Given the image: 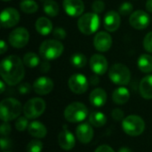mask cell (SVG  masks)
<instances>
[{
  "label": "cell",
  "instance_id": "obj_1",
  "mask_svg": "<svg viewBox=\"0 0 152 152\" xmlns=\"http://www.w3.org/2000/svg\"><path fill=\"white\" fill-rule=\"evenodd\" d=\"M0 74L7 85L19 84L25 74L23 61L17 55H10L4 58L0 64Z\"/></svg>",
  "mask_w": 152,
  "mask_h": 152
},
{
  "label": "cell",
  "instance_id": "obj_2",
  "mask_svg": "<svg viewBox=\"0 0 152 152\" xmlns=\"http://www.w3.org/2000/svg\"><path fill=\"white\" fill-rule=\"evenodd\" d=\"M22 110L20 102L14 98H6L0 104V117L4 122H9L20 117Z\"/></svg>",
  "mask_w": 152,
  "mask_h": 152
},
{
  "label": "cell",
  "instance_id": "obj_3",
  "mask_svg": "<svg viewBox=\"0 0 152 152\" xmlns=\"http://www.w3.org/2000/svg\"><path fill=\"white\" fill-rule=\"evenodd\" d=\"M64 50L63 45L57 39H48L44 41L39 47L40 56L46 60L52 61L59 58Z\"/></svg>",
  "mask_w": 152,
  "mask_h": 152
},
{
  "label": "cell",
  "instance_id": "obj_4",
  "mask_svg": "<svg viewBox=\"0 0 152 152\" xmlns=\"http://www.w3.org/2000/svg\"><path fill=\"white\" fill-rule=\"evenodd\" d=\"M79 30L85 35L95 33L100 27V18L95 12H87L80 16L77 21Z\"/></svg>",
  "mask_w": 152,
  "mask_h": 152
},
{
  "label": "cell",
  "instance_id": "obj_5",
  "mask_svg": "<svg viewBox=\"0 0 152 152\" xmlns=\"http://www.w3.org/2000/svg\"><path fill=\"white\" fill-rule=\"evenodd\" d=\"M122 128L126 134L130 136H138L143 133L145 123L141 117L131 115L124 118L122 121Z\"/></svg>",
  "mask_w": 152,
  "mask_h": 152
},
{
  "label": "cell",
  "instance_id": "obj_6",
  "mask_svg": "<svg viewBox=\"0 0 152 152\" xmlns=\"http://www.w3.org/2000/svg\"><path fill=\"white\" fill-rule=\"evenodd\" d=\"M88 110L82 102H73L69 104L64 110V118L67 121L71 123L81 122L87 117Z\"/></svg>",
  "mask_w": 152,
  "mask_h": 152
},
{
  "label": "cell",
  "instance_id": "obj_7",
  "mask_svg": "<svg viewBox=\"0 0 152 152\" xmlns=\"http://www.w3.org/2000/svg\"><path fill=\"white\" fill-rule=\"evenodd\" d=\"M109 77L114 84L126 86L130 82L131 72L126 65L122 63H116L110 68L109 71Z\"/></svg>",
  "mask_w": 152,
  "mask_h": 152
},
{
  "label": "cell",
  "instance_id": "obj_8",
  "mask_svg": "<svg viewBox=\"0 0 152 152\" xmlns=\"http://www.w3.org/2000/svg\"><path fill=\"white\" fill-rule=\"evenodd\" d=\"M45 110V102L41 98H33L28 101L23 107V113L28 119L40 117Z\"/></svg>",
  "mask_w": 152,
  "mask_h": 152
},
{
  "label": "cell",
  "instance_id": "obj_9",
  "mask_svg": "<svg viewBox=\"0 0 152 152\" xmlns=\"http://www.w3.org/2000/svg\"><path fill=\"white\" fill-rule=\"evenodd\" d=\"M28 40L29 33L23 27H20L13 29L9 35V43L12 46L15 48L24 47L28 43Z\"/></svg>",
  "mask_w": 152,
  "mask_h": 152
},
{
  "label": "cell",
  "instance_id": "obj_10",
  "mask_svg": "<svg viewBox=\"0 0 152 152\" xmlns=\"http://www.w3.org/2000/svg\"><path fill=\"white\" fill-rule=\"evenodd\" d=\"M69 89L77 94H82L88 89L87 78L83 74H74L69 79Z\"/></svg>",
  "mask_w": 152,
  "mask_h": 152
},
{
  "label": "cell",
  "instance_id": "obj_11",
  "mask_svg": "<svg viewBox=\"0 0 152 152\" xmlns=\"http://www.w3.org/2000/svg\"><path fill=\"white\" fill-rule=\"evenodd\" d=\"M151 18L149 14L142 11V10H138L134 12L129 18V22L131 26L135 28V29H145L149 25H150Z\"/></svg>",
  "mask_w": 152,
  "mask_h": 152
},
{
  "label": "cell",
  "instance_id": "obj_12",
  "mask_svg": "<svg viewBox=\"0 0 152 152\" xmlns=\"http://www.w3.org/2000/svg\"><path fill=\"white\" fill-rule=\"evenodd\" d=\"M20 20V13L19 12L12 7L5 8L2 11L0 15V22L2 27L4 28H12L18 24Z\"/></svg>",
  "mask_w": 152,
  "mask_h": 152
},
{
  "label": "cell",
  "instance_id": "obj_13",
  "mask_svg": "<svg viewBox=\"0 0 152 152\" xmlns=\"http://www.w3.org/2000/svg\"><path fill=\"white\" fill-rule=\"evenodd\" d=\"M94 45L99 52H107L112 45V38L109 33L101 31L95 35L94 39Z\"/></svg>",
  "mask_w": 152,
  "mask_h": 152
},
{
  "label": "cell",
  "instance_id": "obj_14",
  "mask_svg": "<svg viewBox=\"0 0 152 152\" xmlns=\"http://www.w3.org/2000/svg\"><path fill=\"white\" fill-rule=\"evenodd\" d=\"M62 4L66 13L71 17L81 16L85 9L82 0H64Z\"/></svg>",
  "mask_w": 152,
  "mask_h": 152
},
{
  "label": "cell",
  "instance_id": "obj_15",
  "mask_svg": "<svg viewBox=\"0 0 152 152\" xmlns=\"http://www.w3.org/2000/svg\"><path fill=\"white\" fill-rule=\"evenodd\" d=\"M90 68L96 75H103L108 69V61L102 54H94L90 59Z\"/></svg>",
  "mask_w": 152,
  "mask_h": 152
},
{
  "label": "cell",
  "instance_id": "obj_16",
  "mask_svg": "<svg viewBox=\"0 0 152 152\" xmlns=\"http://www.w3.org/2000/svg\"><path fill=\"white\" fill-rule=\"evenodd\" d=\"M33 89L39 95L48 94L53 89V82L49 77H40L35 80L33 84Z\"/></svg>",
  "mask_w": 152,
  "mask_h": 152
},
{
  "label": "cell",
  "instance_id": "obj_17",
  "mask_svg": "<svg viewBox=\"0 0 152 152\" xmlns=\"http://www.w3.org/2000/svg\"><path fill=\"white\" fill-rule=\"evenodd\" d=\"M120 14L115 11H110L104 16V28L110 32L118 30L120 26Z\"/></svg>",
  "mask_w": 152,
  "mask_h": 152
},
{
  "label": "cell",
  "instance_id": "obj_18",
  "mask_svg": "<svg viewBox=\"0 0 152 152\" xmlns=\"http://www.w3.org/2000/svg\"><path fill=\"white\" fill-rule=\"evenodd\" d=\"M77 137L82 143H88L92 141L94 137L93 127L87 123H82L76 128Z\"/></svg>",
  "mask_w": 152,
  "mask_h": 152
},
{
  "label": "cell",
  "instance_id": "obj_19",
  "mask_svg": "<svg viewBox=\"0 0 152 152\" xmlns=\"http://www.w3.org/2000/svg\"><path fill=\"white\" fill-rule=\"evenodd\" d=\"M58 142L61 149L65 151H69L74 148L76 144V140L74 135L69 130L64 129L59 134Z\"/></svg>",
  "mask_w": 152,
  "mask_h": 152
},
{
  "label": "cell",
  "instance_id": "obj_20",
  "mask_svg": "<svg viewBox=\"0 0 152 152\" xmlns=\"http://www.w3.org/2000/svg\"><path fill=\"white\" fill-rule=\"evenodd\" d=\"M107 102V94L102 88H96L90 94V102L95 107H102Z\"/></svg>",
  "mask_w": 152,
  "mask_h": 152
},
{
  "label": "cell",
  "instance_id": "obj_21",
  "mask_svg": "<svg viewBox=\"0 0 152 152\" xmlns=\"http://www.w3.org/2000/svg\"><path fill=\"white\" fill-rule=\"evenodd\" d=\"M139 90L144 99H152V75H149L142 79Z\"/></svg>",
  "mask_w": 152,
  "mask_h": 152
},
{
  "label": "cell",
  "instance_id": "obj_22",
  "mask_svg": "<svg viewBox=\"0 0 152 152\" xmlns=\"http://www.w3.org/2000/svg\"><path fill=\"white\" fill-rule=\"evenodd\" d=\"M37 31L42 36H47L53 29V24L51 20L45 17H40L37 20L35 24Z\"/></svg>",
  "mask_w": 152,
  "mask_h": 152
},
{
  "label": "cell",
  "instance_id": "obj_23",
  "mask_svg": "<svg viewBox=\"0 0 152 152\" xmlns=\"http://www.w3.org/2000/svg\"><path fill=\"white\" fill-rule=\"evenodd\" d=\"M28 134L30 135H32L35 138H44L46 134H47V130L46 127L38 121H34L31 122L28 126Z\"/></svg>",
  "mask_w": 152,
  "mask_h": 152
},
{
  "label": "cell",
  "instance_id": "obj_24",
  "mask_svg": "<svg viewBox=\"0 0 152 152\" xmlns=\"http://www.w3.org/2000/svg\"><path fill=\"white\" fill-rule=\"evenodd\" d=\"M130 98V93L126 87H118L112 94V100L117 104H125Z\"/></svg>",
  "mask_w": 152,
  "mask_h": 152
},
{
  "label": "cell",
  "instance_id": "obj_25",
  "mask_svg": "<svg viewBox=\"0 0 152 152\" xmlns=\"http://www.w3.org/2000/svg\"><path fill=\"white\" fill-rule=\"evenodd\" d=\"M138 67L143 73L152 71V56L150 54H142L138 59Z\"/></svg>",
  "mask_w": 152,
  "mask_h": 152
},
{
  "label": "cell",
  "instance_id": "obj_26",
  "mask_svg": "<svg viewBox=\"0 0 152 152\" xmlns=\"http://www.w3.org/2000/svg\"><path fill=\"white\" fill-rule=\"evenodd\" d=\"M45 12L51 17H55L59 14V5L53 0H44L43 3Z\"/></svg>",
  "mask_w": 152,
  "mask_h": 152
},
{
  "label": "cell",
  "instance_id": "obj_27",
  "mask_svg": "<svg viewBox=\"0 0 152 152\" xmlns=\"http://www.w3.org/2000/svg\"><path fill=\"white\" fill-rule=\"evenodd\" d=\"M89 121H90L91 125H93L94 126L100 127V126H103L106 124L107 118H106V116L102 112L95 111V112H93L90 115Z\"/></svg>",
  "mask_w": 152,
  "mask_h": 152
},
{
  "label": "cell",
  "instance_id": "obj_28",
  "mask_svg": "<svg viewBox=\"0 0 152 152\" xmlns=\"http://www.w3.org/2000/svg\"><path fill=\"white\" fill-rule=\"evenodd\" d=\"M20 8L25 13H34L38 10V5L34 0H22L20 4Z\"/></svg>",
  "mask_w": 152,
  "mask_h": 152
},
{
  "label": "cell",
  "instance_id": "obj_29",
  "mask_svg": "<svg viewBox=\"0 0 152 152\" xmlns=\"http://www.w3.org/2000/svg\"><path fill=\"white\" fill-rule=\"evenodd\" d=\"M23 63L28 68H35L40 63L39 57L34 53H27L23 56Z\"/></svg>",
  "mask_w": 152,
  "mask_h": 152
},
{
  "label": "cell",
  "instance_id": "obj_30",
  "mask_svg": "<svg viewBox=\"0 0 152 152\" xmlns=\"http://www.w3.org/2000/svg\"><path fill=\"white\" fill-rule=\"evenodd\" d=\"M70 61L72 63V65L76 68H83L86 65L87 60L86 57L82 54V53H75L71 56L70 58Z\"/></svg>",
  "mask_w": 152,
  "mask_h": 152
},
{
  "label": "cell",
  "instance_id": "obj_31",
  "mask_svg": "<svg viewBox=\"0 0 152 152\" xmlns=\"http://www.w3.org/2000/svg\"><path fill=\"white\" fill-rule=\"evenodd\" d=\"M43 150V143L39 140H32L27 146V152H41Z\"/></svg>",
  "mask_w": 152,
  "mask_h": 152
},
{
  "label": "cell",
  "instance_id": "obj_32",
  "mask_svg": "<svg viewBox=\"0 0 152 152\" xmlns=\"http://www.w3.org/2000/svg\"><path fill=\"white\" fill-rule=\"evenodd\" d=\"M133 4L129 2H125L123 3L120 6H119V14L123 15V16H126L128 14H131V12H133Z\"/></svg>",
  "mask_w": 152,
  "mask_h": 152
},
{
  "label": "cell",
  "instance_id": "obj_33",
  "mask_svg": "<svg viewBox=\"0 0 152 152\" xmlns=\"http://www.w3.org/2000/svg\"><path fill=\"white\" fill-rule=\"evenodd\" d=\"M28 118H26L25 116H24V117H20V118L17 119L16 123H15V127H16V129H17L18 131H20V132L24 131V130L28 127Z\"/></svg>",
  "mask_w": 152,
  "mask_h": 152
},
{
  "label": "cell",
  "instance_id": "obj_34",
  "mask_svg": "<svg viewBox=\"0 0 152 152\" xmlns=\"http://www.w3.org/2000/svg\"><path fill=\"white\" fill-rule=\"evenodd\" d=\"M104 8H105V4L102 0H95L92 4V9L94 11V12H95L97 14L102 12Z\"/></svg>",
  "mask_w": 152,
  "mask_h": 152
},
{
  "label": "cell",
  "instance_id": "obj_35",
  "mask_svg": "<svg viewBox=\"0 0 152 152\" xmlns=\"http://www.w3.org/2000/svg\"><path fill=\"white\" fill-rule=\"evenodd\" d=\"M143 46L147 52L152 53V31L149 32L145 36L144 40H143Z\"/></svg>",
  "mask_w": 152,
  "mask_h": 152
},
{
  "label": "cell",
  "instance_id": "obj_36",
  "mask_svg": "<svg viewBox=\"0 0 152 152\" xmlns=\"http://www.w3.org/2000/svg\"><path fill=\"white\" fill-rule=\"evenodd\" d=\"M53 37L56 38V39H64L66 37V31L62 28H55L53 31Z\"/></svg>",
  "mask_w": 152,
  "mask_h": 152
},
{
  "label": "cell",
  "instance_id": "obj_37",
  "mask_svg": "<svg viewBox=\"0 0 152 152\" xmlns=\"http://www.w3.org/2000/svg\"><path fill=\"white\" fill-rule=\"evenodd\" d=\"M18 90H19V93L20 94H28L31 91V86L28 83H22L21 85L19 86Z\"/></svg>",
  "mask_w": 152,
  "mask_h": 152
},
{
  "label": "cell",
  "instance_id": "obj_38",
  "mask_svg": "<svg viewBox=\"0 0 152 152\" xmlns=\"http://www.w3.org/2000/svg\"><path fill=\"white\" fill-rule=\"evenodd\" d=\"M112 118L117 120V121H120V120H124L125 118V114L124 112L119 110V109H116L112 111Z\"/></svg>",
  "mask_w": 152,
  "mask_h": 152
},
{
  "label": "cell",
  "instance_id": "obj_39",
  "mask_svg": "<svg viewBox=\"0 0 152 152\" xmlns=\"http://www.w3.org/2000/svg\"><path fill=\"white\" fill-rule=\"evenodd\" d=\"M11 126L8 124V122H4L2 125H1V128H0V131H1V134L3 136H5V135H8L10 133H11Z\"/></svg>",
  "mask_w": 152,
  "mask_h": 152
},
{
  "label": "cell",
  "instance_id": "obj_40",
  "mask_svg": "<svg viewBox=\"0 0 152 152\" xmlns=\"http://www.w3.org/2000/svg\"><path fill=\"white\" fill-rule=\"evenodd\" d=\"M11 145H12V142L9 139L4 138V137L1 138V149L2 150H5L7 148H10Z\"/></svg>",
  "mask_w": 152,
  "mask_h": 152
},
{
  "label": "cell",
  "instance_id": "obj_41",
  "mask_svg": "<svg viewBox=\"0 0 152 152\" xmlns=\"http://www.w3.org/2000/svg\"><path fill=\"white\" fill-rule=\"evenodd\" d=\"M95 152H115L110 146L108 145H102L96 149Z\"/></svg>",
  "mask_w": 152,
  "mask_h": 152
},
{
  "label": "cell",
  "instance_id": "obj_42",
  "mask_svg": "<svg viewBox=\"0 0 152 152\" xmlns=\"http://www.w3.org/2000/svg\"><path fill=\"white\" fill-rule=\"evenodd\" d=\"M50 68H51V66L47 61H44V62L41 63V70H42V72H45V73L48 72Z\"/></svg>",
  "mask_w": 152,
  "mask_h": 152
},
{
  "label": "cell",
  "instance_id": "obj_43",
  "mask_svg": "<svg viewBox=\"0 0 152 152\" xmlns=\"http://www.w3.org/2000/svg\"><path fill=\"white\" fill-rule=\"evenodd\" d=\"M7 45L6 43L4 41V40H1L0 41V53L1 54H4L6 51H7Z\"/></svg>",
  "mask_w": 152,
  "mask_h": 152
},
{
  "label": "cell",
  "instance_id": "obj_44",
  "mask_svg": "<svg viewBox=\"0 0 152 152\" xmlns=\"http://www.w3.org/2000/svg\"><path fill=\"white\" fill-rule=\"evenodd\" d=\"M146 9L148 12H152V0H147L146 2Z\"/></svg>",
  "mask_w": 152,
  "mask_h": 152
},
{
  "label": "cell",
  "instance_id": "obj_45",
  "mask_svg": "<svg viewBox=\"0 0 152 152\" xmlns=\"http://www.w3.org/2000/svg\"><path fill=\"white\" fill-rule=\"evenodd\" d=\"M98 82H99V78H98L96 76H94V77H91V83H92L93 85H97V84H98Z\"/></svg>",
  "mask_w": 152,
  "mask_h": 152
},
{
  "label": "cell",
  "instance_id": "obj_46",
  "mask_svg": "<svg viewBox=\"0 0 152 152\" xmlns=\"http://www.w3.org/2000/svg\"><path fill=\"white\" fill-rule=\"evenodd\" d=\"M0 87H1L0 92H1V93H4V89H5V86H4V81H0Z\"/></svg>",
  "mask_w": 152,
  "mask_h": 152
},
{
  "label": "cell",
  "instance_id": "obj_47",
  "mask_svg": "<svg viewBox=\"0 0 152 152\" xmlns=\"http://www.w3.org/2000/svg\"><path fill=\"white\" fill-rule=\"evenodd\" d=\"M118 152H132V151L130 150V149H128V148H126V147H124V148H121Z\"/></svg>",
  "mask_w": 152,
  "mask_h": 152
},
{
  "label": "cell",
  "instance_id": "obj_48",
  "mask_svg": "<svg viewBox=\"0 0 152 152\" xmlns=\"http://www.w3.org/2000/svg\"><path fill=\"white\" fill-rule=\"evenodd\" d=\"M3 1H4V2H6V1H11V0H3Z\"/></svg>",
  "mask_w": 152,
  "mask_h": 152
},
{
  "label": "cell",
  "instance_id": "obj_49",
  "mask_svg": "<svg viewBox=\"0 0 152 152\" xmlns=\"http://www.w3.org/2000/svg\"><path fill=\"white\" fill-rule=\"evenodd\" d=\"M4 152H8V151H4Z\"/></svg>",
  "mask_w": 152,
  "mask_h": 152
}]
</instances>
